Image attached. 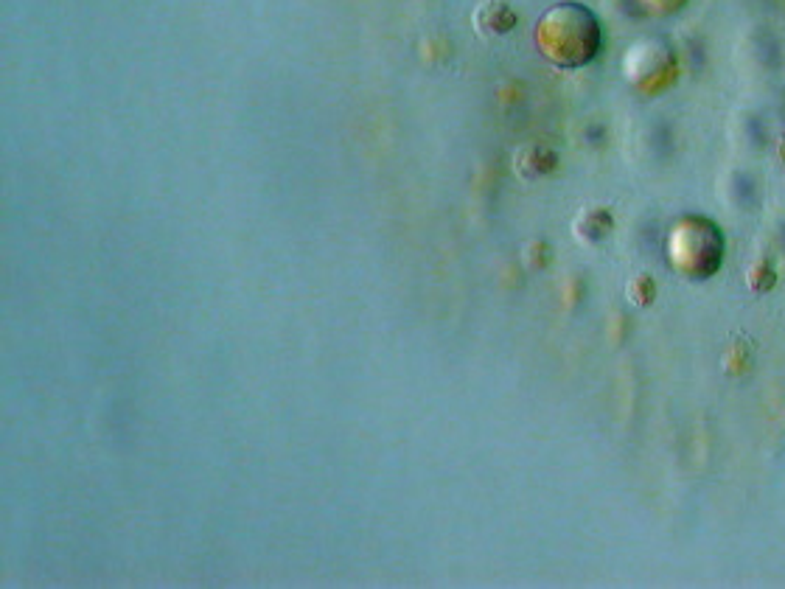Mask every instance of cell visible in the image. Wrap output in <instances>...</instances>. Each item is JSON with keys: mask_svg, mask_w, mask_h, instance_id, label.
I'll use <instances>...</instances> for the list:
<instances>
[{"mask_svg": "<svg viewBox=\"0 0 785 589\" xmlns=\"http://www.w3.org/2000/svg\"><path fill=\"white\" fill-rule=\"evenodd\" d=\"M533 40L550 65L561 71H578L600 54L603 31L592 9L581 3H558L539 17Z\"/></svg>", "mask_w": 785, "mask_h": 589, "instance_id": "1", "label": "cell"}, {"mask_svg": "<svg viewBox=\"0 0 785 589\" xmlns=\"http://www.w3.org/2000/svg\"><path fill=\"white\" fill-rule=\"evenodd\" d=\"M665 250L676 273L685 275L687 281H707L721 270L724 233L707 216H679L668 230Z\"/></svg>", "mask_w": 785, "mask_h": 589, "instance_id": "2", "label": "cell"}, {"mask_svg": "<svg viewBox=\"0 0 785 589\" xmlns=\"http://www.w3.org/2000/svg\"><path fill=\"white\" fill-rule=\"evenodd\" d=\"M626 76L643 93H659L676 79V59L662 43L643 40L626 54Z\"/></svg>", "mask_w": 785, "mask_h": 589, "instance_id": "3", "label": "cell"}, {"mask_svg": "<svg viewBox=\"0 0 785 589\" xmlns=\"http://www.w3.org/2000/svg\"><path fill=\"white\" fill-rule=\"evenodd\" d=\"M516 12L505 0H486L474 9V29L486 40H500L516 29Z\"/></svg>", "mask_w": 785, "mask_h": 589, "instance_id": "4", "label": "cell"}, {"mask_svg": "<svg viewBox=\"0 0 785 589\" xmlns=\"http://www.w3.org/2000/svg\"><path fill=\"white\" fill-rule=\"evenodd\" d=\"M558 169V155L556 149L544 144H528L519 146L514 152V172L516 177H522L525 183L533 180H542L547 174H553Z\"/></svg>", "mask_w": 785, "mask_h": 589, "instance_id": "5", "label": "cell"}, {"mask_svg": "<svg viewBox=\"0 0 785 589\" xmlns=\"http://www.w3.org/2000/svg\"><path fill=\"white\" fill-rule=\"evenodd\" d=\"M612 230V211H606V208H600V205L581 208L578 216H575V222H572V236H575V242H581V245H600V242L609 239Z\"/></svg>", "mask_w": 785, "mask_h": 589, "instance_id": "6", "label": "cell"}, {"mask_svg": "<svg viewBox=\"0 0 785 589\" xmlns=\"http://www.w3.org/2000/svg\"><path fill=\"white\" fill-rule=\"evenodd\" d=\"M752 365H755L752 343H749L746 337H735V340L724 348V371H727V376L743 379V376L752 371Z\"/></svg>", "mask_w": 785, "mask_h": 589, "instance_id": "7", "label": "cell"}, {"mask_svg": "<svg viewBox=\"0 0 785 589\" xmlns=\"http://www.w3.org/2000/svg\"><path fill=\"white\" fill-rule=\"evenodd\" d=\"M626 298L631 306L637 309H648L651 303L657 301V281L648 273H637L628 278L626 284Z\"/></svg>", "mask_w": 785, "mask_h": 589, "instance_id": "8", "label": "cell"}, {"mask_svg": "<svg viewBox=\"0 0 785 589\" xmlns=\"http://www.w3.org/2000/svg\"><path fill=\"white\" fill-rule=\"evenodd\" d=\"M746 287L755 295H766L777 287V270L769 259H755L746 270Z\"/></svg>", "mask_w": 785, "mask_h": 589, "instance_id": "9", "label": "cell"}, {"mask_svg": "<svg viewBox=\"0 0 785 589\" xmlns=\"http://www.w3.org/2000/svg\"><path fill=\"white\" fill-rule=\"evenodd\" d=\"M525 261H528L530 270H544L547 261H550V250L544 242H530L528 250H525Z\"/></svg>", "mask_w": 785, "mask_h": 589, "instance_id": "10", "label": "cell"}, {"mask_svg": "<svg viewBox=\"0 0 785 589\" xmlns=\"http://www.w3.org/2000/svg\"><path fill=\"white\" fill-rule=\"evenodd\" d=\"M645 6H648L651 12H657V15H671V12L685 6V0H645Z\"/></svg>", "mask_w": 785, "mask_h": 589, "instance_id": "11", "label": "cell"}, {"mask_svg": "<svg viewBox=\"0 0 785 589\" xmlns=\"http://www.w3.org/2000/svg\"><path fill=\"white\" fill-rule=\"evenodd\" d=\"M777 158H780V163L785 166V130L783 135H780V141H777Z\"/></svg>", "mask_w": 785, "mask_h": 589, "instance_id": "12", "label": "cell"}]
</instances>
